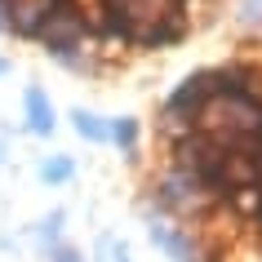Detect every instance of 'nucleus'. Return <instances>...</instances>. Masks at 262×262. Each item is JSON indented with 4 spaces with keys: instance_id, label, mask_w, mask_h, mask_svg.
<instances>
[{
    "instance_id": "f257e3e1",
    "label": "nucleus",
    "mask_w": 262,
    "mask_h": 262,
    "mask_svg": "<svg viewBox=\"0 0 262 262\" xmlns=\"http://www.w3.org/2000/svg\"><path fill=\"white\" fill-rule=\"evenodd\" d=\"M151 200L160 213H173V218H191L205 227L213 213H222V191L213 178H200V173H187V169L165 165L151 182Z\"/></svg>"
},
{
    "instance_id": "f03ea898",
    "label": "nucleus",
    "mask_w": 262,
    "mask_h": 262,
    "mask_svg": "<svg viewBox=\"0 0 262 262\" xmlns=\"http://www.w3.org/2000/svg\"><path fill=\"white\" fill-rule=\"evenodd\" d=\"M36 40H40L58 62H67V58L84 54V45L94 40V36H89V23H84V14L76 9V5H58L54 14H49V23L40 27Z\"/></svg>"
},
{
    "instance_id": "7ed1b4c3",
    "label": "nucleus",
    "mask_w": 262,
    "mask_h": 262,
    "mask_svg": "<svg viewBox=\"0 0 262 262\" xmlns=\"http://www.w3.org/2000/svg\"><path fill=\"white\" fill-rule=\"evenodd\" d=\"M165 156H169L173 169H187V173H200V178H218L222 160H227V151L218 147V138H213V134H200V129L178 134V138L169 142Z\"/></svg>"
},
{
    "instance_id": "20e7f679",
    "label": "nucleus",
    "mask_w": 262,
    "mask_h": 262,
    "mask_svg": "<svg viewBox=\"0 0 262 262\" xmlns=\"http://www.w3.org/2000/svg\"><path fill=\"white\" fill-rule=\"evenodd\" d=\"M187 31H191V14H187V5H178V9H169L160 23L134 27V45H138V49H165V45H178Z\"/></svg>"
},
{
    "instance_id": "39448f33",
    "label": "nucleus",
    "mask_w": 262,
    "mask_h": 262,
    "mask_svg": "<svg viewBox=\"0 0 262 262\" xmlns=\"http://www.w3.org/2000/svg\"><path fill=\"white\" fill-rule=\"evenodd\" d=\"M54 9H58L54 0H9V31H14V36L36 40Z\"/></svg>"
},
{
    "instance_id": "423d86ee",
    "label": "nucleus",
    "mask_w": 262,
    "mask_h": 262,
    "mask_svg": "<svg viewBox=\"0 0 262 262\" xmlns=\"http://www.w3.org/2000/svg\"><path fill=\"white\" fill-rule=\"evenodd\" d=\"M218 191H222V200L231 191H245V187H258V160L253 156H227L222 160V169H218Z\"/></svg>"
},
{
    "instance_id": "0eeeda50",
    "label": "nucleus",
    "mask_w": 262,
    "mask_h": 262,
    "mask_svg": "<svg viewBox=\"0 0 262 262\" xmlns=\"http://www.w3.org/2000/svg\"><path fill=\"white\" fill-rule=\"evenodd\" d=\"M169 9H178V0H111V14H120L129 27H147V23H160Z\"/></svg>"
},
{
    "instance_id": "6e6552de",
    "label": "nucleus",
    "mask_w": 262,
    "mask_h": 262,
    "mask_svg": "<svg viewBox=\"0 0 262 262\" xmlns=\"http://www.w3.org/2000/svg\"><path fill=\"white\" fill-rule=\"evenodd\" d=\"M23 116H27V129H31V134H40V138H49V134H54V124H58L49 94H45V89H36V84L23 94Z\"/></svg>"
},
{
    "instance_id": "1a4fd4ad",
    "label": "nucleus",
    "mask_w": 262,
    "mask_h": 262,
    "mask_svg": "<svg viewBox=\"0 0 262 262\" xmlns=\"http://www.w3.org/2000/svg\"><path fill=\"white\" fill-rule=\"evenodd\" d=\"M71 129L80 134L84 142H111V129H107V120L98 116V111H71Z\"/></svg>"
},
{
    "instance_id": "9d476101",
    "label": "nucleus",
    "mask_w": 262,
    "mask_h": 262,
    "mask_svg": "<svg viewBox=\"0 0 262 262\" xmlns=\"http://www.w3.org/2000/svg\"><path fill=\"white\" fill-rule=\"evenodd\" d=\"M107 129H111V142H116L120 151H138V120H134V116L107 120Z\"/></svg>"
},
{
    "instance_id": "9b49d317",
    "label": "nucleus",
    "mask_w": 262,
    "mask_h": 262,
    "mask_svg": "<svg viewBox=\"0 0 262 262\" xmlns=\"http://www.w3.org/2000/svg\"><path fill=\"white\" fill-rule=\"evenodd\" d=\"M71 173H76L71 156H49V160L40 165V178L49 182V187H62V182H71Z\"/></svg>"
},
{
    "instance_id": "f8f14e48",
    "label": "nucleus",
    "mask_w": 262,
    "mask_h": 262,
    "mask_svg": "<svg viewBox=\"0 0 262 262\" xmlns=\"http://www.w3.org/2000/svg\"><path fill=\"white\" fill-rule=\"evenodd\" d=\"M58 227H62V213H49L40 222V240H58Z\"/></svg>"
},
{
    "instance_id": "ddd939ff",
    "label": "nucleus",
    "mask_w": 262,
    "mask_h": 262,
    "mask_svg": "<svg viewBox=\"0 0 262 262\" xmlns=\"http://www.w3.org/2000/svg\"><path fill=\"white\" fill-rule=\"evenodd\" d=\"M49 262H84V258L76 253V249H54V258H49Z\"/></svg>"
},
{
    "instance_id": "4468645a",
    "label": "nucleus",
    "mask_w": 262,
    "mask_h": 262,
    "mask_svg": "<svg viewBox=\"0 0 262 262\" xmlns=\"http://www.w3.org/2000/svg\"><path fill=\"white\" fill-rule=\"evenodd\" d=\"M0 31H9V0H0Z\"/></svg>"
},
{
    "instance_id": "2eb2a0df",
    "label": "nucleus",
    "mask_w": 262,
    "mask_h": 262,
    "mask_svg": "<svg viewBox=\"0 0 262 262\" xmlns=\"http://www.w3.org/2000/svg\"><path fill=\"white\" fill-rule=\"evenodd\" d=\"M253 160H258V191H262V147H258V156H253Z\"/></svg>"
},
{
    "instance_id": "dca6fc26",
    "label": "nucleus",
    "mask_w": 262,
    "mask_h": 262,
    "mask_svg": "<svg viewBox=\"0 0 262 262\" xmlns=\"http://www.w3.org/2000/svg\"><path fill=\"white\" fill-rule=\"evenodd\" d=\"M5 71H9V62H5V58H0V76H5Z\"/></svg>"
},
{
    "instance_id": "f3484780",
    "label": "nucleus",
    "mask_w": 262,
    "mask_h": 262,
    "mask_svg": "<svg viewBox=\"0 0 262 262\" xmlns=\"http://www.w3.org/2000/svg\"><path fill=\"white\" fill-rule=\"evenodd\" d=\"M0 151H5V147H0Z\"/></svg>"
}]
</instances>
